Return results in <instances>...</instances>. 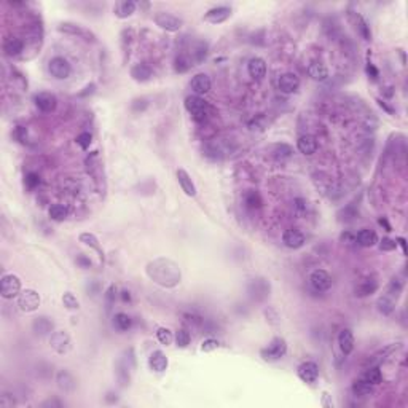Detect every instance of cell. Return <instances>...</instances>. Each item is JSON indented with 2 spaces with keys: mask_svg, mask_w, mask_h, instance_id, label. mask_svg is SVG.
I'll list each match as a JSON object with an SVG mask.
<instances>
[{
  "mask_svg": "<svg viewBox=\"0 0 408 408\" xmlns=\"http://www.w3.org/2000/svg\"><path fill=\"white\" fill-rule=\"evenodd\" d=\"M147 276L161 287H176L180 282V268L169 259H156L147 265Z\"/></svg>",
  "mask_w": 408,
  "mask_h": 408,
  "instance_id": "6da1fadb",
  "label": "cell"
},
{
  "mask_svg": "<svg viewBox=\"0 0 408 408\" xmlns=\"http://www.w3.org/2000/svg\"><path fill=\"white\" fill-rule=\"evenodd\" d=\"M286 353H287L286 340L281 338V337H276V338L271 340V343L268 346L262 349L260 356H262V359L265 362H276V361L282 359V357L286 356Z\"/></svg>",
  "mask_w": 408,
  "mask_h": 408,
  "instance_id": "7a4b0ae2",
  "label": "cell"
},
{
  "mask_svg": "<svg viewBox=\"0 0 408 408\" xmlns=\"http://www.w3.org/2000/svg\"><path fill=\"white\" fill-rule=\"evenodd\" d=\"M185 109L191 113L193 120L198 123H203L207 118L209 112V104H207L201 96H188L185 99Z\"/></svg>",
  "mask_w": 408,
  "mask_h": 408,
  "instance_id": "3957f363",
  "label": "cell"
},
{
  "mask_svg": "<svg viewBox=\"0 0 408 408\" xmlns=\"http://www.w3.org/2000/svg\"><path fill=\"white\" fill-rule=\"evenodd\" d=\"M21 294V279L16 274H5L0 281V295L10 300Z\"/></svg>",
  "mask_w": 408,
  "mask_h": 408,
  "instance_id": "277c9868",
  "label": "cell"
},
{
  "mask_svg": "<svg viewBox=\"0 0 408 408\" xmlns=\"http://www.w3.org/2000/svg\"><path fill=\"white\" fill-rule=\"evenodd\" d=\"M155 24L166 32H177L182 29V26H184V21L171 13L160 11L155 14Z\"/></svg>",
  "mask_w": 408,
  "mask_h": 408,
  "instance_id": "5b68a950",
  "label": "cell"
},
{
  "mask_svg": "<svg viewBox=\"0 0 408 408\" xmlns=\"http://www.w3.org/2000/svg\"><path fill=\"white\" fill-rule=\"evenodd\" d=\"M18 306L22 313H32L40 306V295L34 289H26L21 290L18 295Z\"/></svg>",
  "mask_w": 408,
  "mask_h": 408,
  "instance_id": "8992f818",
  "label": "cell"
},
{
  "mask_svg": "<svg viewBox=\"0 0 408 408\" xmlns=\"http://www.w3.org/2000/svg\"><path fill=\"white\" fill-rule=\"evenodd\" d=\"M48 70H49V73H51V77H54L57 80H65V78H69L72 67H70L67 59H64L62 56H56L48 62Z\"/></svg>",
  "mask_w": 408,
  "mask_h": 408,
  "instance_id": "52a82bcc",
  "label": "cell"
},
{
  "mask_svg": "<svg viewBox=\"0 0 408 408\" xmlns=\"http://www.w3.org/2000/svg\"><path fill=\"white\" fill-rule=\"evenodd\" d=\"M310 284L316 292H326L332 287V278L326 270H314L310 276Z\"/></svg>",
  "mask_w": 408,
  "mask_h": 408,
  "instance_id": "ba28073f",
  "label": "cell"
},
{
  "mask_svg": "<svg viewBox=\"0 0 408 408\" xmlns=\"http://www.w3.org/2000/svg\"><path fill=\"white\" fill-rule=\"evenodd\" d=\"M278 88H279L281 93L292 94V93H295V91L300 88V78L297 77L295 73H292V72L282 73L281 77L278 78Z\"/></svg>",
  "mask_w": 408,
  "mask_h": 408,
  "instance_id": "9c48e42d",
  "label": "cell"
},
{
  "mask_svg": "<svg viewBox=\"0 0 408 408\" xmlns=\"http://www.w3.org/2000/svg\"><path fill=\"white\" fill-rule=\"evenodd\" d=\"M49 345L54 349L57 354H65L70 351L72 343H70V337L65 334V332H54L49 338Z\"/></svg>",
  "mask_w": 408,
  "mask_h": 408,
  "instance_id": "30bf717a",
  "label": "cell"
},
{
  "mask_svg": "<svg viewBox=\"0 0 408 408\" xmlns=\"http://www.w3.org/2000/svg\"><path fill=\"white\" fill-rule=\"evenodd\" d=\"M211 78L206 73H196L190 81V88L195 93V96H204L211 91Z\"/></svg>",
  "mask_w": 408,
  "mask_h": 408,
  "instance_id": "8fae6325",
  "label": "cell"
},
{
  "mask_svg": "<svg viewBox=\"0 0 408 408\" xmlns=\"http://www.w3.org/2000/svg\"><path fill=\"white\" fill-rule=\"evenodd\" d=\"M230 16H231V8L230 6H225V5L214 6L204 14V21L211 22V24H222L227 19H230Z\"/></svg>",
  "mask_w": 408,
  "mask_h": 408,
  "instance_id": "7c38bea8",
  "label": "cell"
},
{
  "mask_svg": "<svg viewBox=\"0 0 408 408\" xmlns=\"http://www.w3.org/2000/svg\"><path fill=\"white\" fill-rule=\"evenodd\" d=\"M59 30L65 32V34H72V35H78L81 38H85L86 41H94L96 35L91 30L85 29L80 24H73V22H62L59 24Z\"/></svg>",
  "mask_w": 408,
  "mask_h": 408,
  "instance_id": "4fadbf2b",
  "label": "cell"
},
{
  "mask_svg": "<svg viewBox=\"0 0 408 408\" xmlns=\"http://www.w3.org/2000/svg\"><path fill=\"white\" fill-rule=\"evenodd\" d=\"M282 243H284V246L289 249H300L305 246L306 238L302 231L290 228V230H286L284 233H282Z\"/></svg>",
  "mask_w": 408,
  "mask_h": 408,
  "instance_id": "5bb4252c",
  "label": "cell"
},
{
  "mask_svg": "<svg viewBox=\"0 0 408 408\" xmlns=\"http://www.w3.org/2000/svg\"><path fill=\"white\" fill-rule=\"evenodd\" d=\"M297 375L303 383H310V385H311V383H314L319 377V367H318V364H316V362H303L298 367Z\"/></svg>",
  "mask_w": 408,
  "mask_h": 408,
  "instance_id": "9a60e30c",
  "label": "cell"
},
{
  "mask_svg": "<svg viewBox=\"0 0 408 408\" xmlns=\"http://www.w3.org/2000/svg\"><path fill=\"white\" fill-rule=\"evenodd\" d=\"M35 105L41 112L51 113L57 107V97L53 93H38L35 96Z\"/></svg>",
  "mask_w": 408,
  "mask_h": 408,
  "instance_id": "2e32d148",
  "label": "cell"
},
{
  "mask_svg": "<svg viewBox=\"0 0 408 408\" xmlns=\"http://www.w3.org/2000/svg\"><path fill=\"white\" fill-rule=\"evenodd\" d=\"M318 139H316L313 134H303L300 136L297 140V148L300 153L303 155H313L318 152Z\"/></svg>",
  "mask_w": 408,
  "mask_h": 408,
  "instance_id": "e0dca14e",
  "label": "cell"
},
{
  "mask_svg": "<svg viewBox=\"0 0 408 408\" xmlns=\"http://www.w3.org/2000/svg\"><path fill=\"white\" fill-rule=\"evenodd\" d=\"M131 77L134 81L145 83L153 77V69L145 62H139L131 67Z\"/></svg>",
  "mask_w": 408,
  "mask_h": 408,
  "instance_id": "ac0fdd59",
  "label": "cell"
},
{
  "mask_svg": "<svg viewBox=\"0 0 408 408\" xmlns=\"http://www.w3.org/2000/svg\"><path fill=\"white\" fill-rule=\"evenodd\" d=\"M247 72L254 80H263V77L266 75V62L262 57L255 56L252 57L247 64Z\"/></svg>",
  "mask_w": 408,
  "mask_h": 408,
  "instance_id": "d6986e66",
  "label": "cell"
},
{
  "mask_svg": "<svg viewBox=\"0 0 408 408\" xmlns=\"http://www.w3.org/2000/svg\"><path fill=\"white\" fill-rule=\"evenodd\" d=\"M338 346L341 353L345 356H349L354 351V335L349 329H343L338 335Z\"/></svg>",
  "mask_w": 408,
  "mask_h": 408,
  "instance_id": "ffe728a7",
  "label": "cell"
},
{
  "mask_svg": "<svg viewBox=\"0 0 408 408\" xmlns=\"http://www.w3.org/2000/svg\"><path fill=\"white\" fill-rule=\"evenodd\" d=\"M168 357L164 356L163 351H153L148 357V367L156 373H163L168 369Z\"/></svg>",
  "mask_w": 408,
  "mask_h": 408,
  "instance_id": "44dd1931",
  "label": "cell"
},
{
  "mask_svg": "<svg viewBox=\"0 0 408 408\" xmlns=\"http://www.w3.org/2000/svg\"><path fill=\"white\" fill-rule=\"evenodd\" d=\"M177 180H179V185L182 188V191L187 195V196H196V187L193 184V180H191L190 174L185 171V169H179L177 171Z\"/></svg>",
  "mask_w": 408,
  "mask_h": 408,
  "instance_id": "7402d4cb",
  "label": "cell"
},
{
  "mask_svg": "<svg viewBox=\"0 0 408 408\" xmlns=\"http://www.w3.org/2000/svg\"><path fill=\"white\" fill-rule=\"evenodd\" d=\"M356 241H357V244L362 246V247H373V246H377V243H378V236L373 230L364 228L356 235Z\"/></svg>",
  "mask_w": 408,
  "mask_h": 408,
  "instance_id": "603a6c76",
  "label": "cell"
},
{
  "mask_svg": "<svg viewBox=\"0 0 408 408\" xmlns=\"http://www.w3.org/2000/svg\"><path fill=\"white\" fill-rule=\"evenodd\" d=\"M32 329H34L37 335L43 337V335L51 334L54 329V324H53V321L45 318V316H40V318H35L34 322H32Z\"/></svg>",
  "mask_w": 408,
  "mask_h": 408,
  "instance_id": "cb8c5ba5",
  "label": "cell"
},
{
  "mask_svg": "<svg viewBox=\"0 0 408 408\" xmlns=\"http://www.w3.org/2000/svg\"><path fill=\"white\" fill-rule=\"evenodd\" d=\"M56 383H57V386H59V389L64 391V393H73L75 388H77V381H75V378L69 372H59V373H57Z\"/></svg>",
  "mask_w": 408,
  "mask_h": 408,
  "instance_id": "d4e9b609",
  "label": "cell"
},
{
  "mask_svg": "<svg viewBox=\"0 0 408 408\" xmlns=\"http://www.w3.org/2000/svg\"><path fill=\"white\" fill-rule=\"evenodd\" d=\"M134 11H136V2H132V0H123V2H118L115 5V16L120 19L129 18Z\"/></svg>",
  "mask_w": 408,
  "mask_h": 408,
  "instance_id": "484cf974",
  "label": "cell"
},
{
  "mask_svg": "<svg viewBox=\"0 0 408 408\" xmlns=\"http://www.w3.org/2000/svg\"><path fill=\"white\" fill-rule=\"evenodd\" d=\"M308 73H310V77L316 81H324L329 78V69L327 65L322 62H311L310 67H308Z\"/></svg>",
  "mask_w": 408,
  "mask_h": 408,
  "instance_id": "4316f807",
  "label": "cell"
},
{
  "mask_svg": "<svg viewBox=\"0 0 408 408\" xmlns=\"http://www.w3.org/2000/svg\"><path fill=\"white\" fill-rule=\"evenodd\" d=\"M24 48L22 40L18 37H8L3 41V51L6 56H18Z\"/></svg>",
  "mask_w": 408,
  "mask_h": 408,
  "instance_id": "83f0119b",
  "label": "cell"
},
{
  "mask_svg": "<svg viewBox=\"0 0 408 408\" xmlns=\"http://www.w3.org/2000/svg\"><path fill=\"white\" fill-rule=\"evenodd\" d=\"M377 289H378V282L377 281H375V279H365V281H362L361 284L356 287V290H354L356 294L354 295L359 297V298L369 297V295L377 292Z\"/></svg>",
  "mask_w": 408,
  "mask_h": 408,
  "instance_id": "f1b7e54d",
  "label": "cell"
},
{
  "mask_svg": "<svg viewBox=\"0 0 408 408\" xmlns=\"http://www.w3.org/2000/svg\"><path fill=\"white\" fill-rule=\"evenodd\" d=\"M78 239H80V243H83L85 246L93 247L94 251L99 254V259L104 262V252L101 249V244H99V239L93 235V233H81V235L78 236Z\"/></svg>",
  "mask_w": 408,
  "mask_h": 408,
  "instance_id": "f546056e",
  "label": "cell"
},
{
  "mask_svg": "<svg viewBox=\"0 0 408 408\" xmlns=\"http://www.w3.org/2000/svg\"><path fill=\"white\" fill-rule=\"evenodd\" d=\"M353 394L356 397H369L373 394V385L367 383L365 380H357L353 383Z\"/></svg>",
  "mask_w": 408,
  "mask_h": 408,
  "instance_id": "4dcf8cb0",
  "label": "cell"
},
{
  "mask_svg": "<svg viewBox=\"0 0 408 408\" xmlns=\"http://www.w3.org/2000/svg\"><path fill=\"white\" fill-rule=\"evenodd\" d=\"M294 155V148L290 147L289 144H276L273 147V156L276 158V160H287Z\"/></svg>",
  "mask_w": 408,
  "mask_h": 408,
  "instance_id": "1f68e13d",
  "label": "cell"
},
{
  "mask_svg": "<svg viewBox=\"0 0 408 408\" xmlns=\"http://www.w3.org/2000/svg\"><path fill=\"white\" fill-rule=\"evenodd\" d=\"M113 326L118 330H121V332H126V330L131 329L132 321H131V318L126 313H116L115 318H113Z\"/></svg>",
  "mask_w": 408,
  "mask_h": 408,
  "instance_id": "d6a6232c",
  "label": "cell"
},
{
  "mask_svg": "<svg viewBox=\"0 0 408 408\" xmlns=\"http://www.w3.org/2000/svg\"><path fill=\"white\" fill-rule=\"evenodd\" d=\"M49 217H51L53 220L56 222H62L67 219V215H69V211H67V207L62 206V204H53L51 207H49Z\"/></svg>",
  "mask_w": 408,
  "mask_h": 408,
  "instance_id": "836d02e7",
  "label": "cell"
},
{
  "mask_svg": "<svg viewBox=\"0 0 408 408\" xmlns=\"http://www.w3.org/2000/svg\"><path fill=\"white\" fill-rule=\"evenodd\" d=\"M354 19H356V27L359 30V34L364 37V40H372V32H370V26L367 24L361 14H354Z\"/></svg>",
  "mask_w": 408,
  "mask_h": 408,
  "instance_id": "e575fe53",
  "label": "cell"
},
{
  "mask_svg": "<svg viewBox=\"0 0 408 408\" xmlns=\"http://www.w3.org/2000/svg\"><path fill=\"white\" fill-rule=\"evenodd\" d=\"M362 380H365V381L370 383V385H373V386H377V385H380L381 380H383L381 370L378 367H370V369L365 370Z\"/></svg>",
  "mask_w": 408,
  "mask_h": 408,
  "instance_id": "d590c367",
  "label": "cell"
},
{
  "mask_svg": "<svg viewBox=\"0 0 408 408\" xmlns=\"http://www.w3.org/2000/svg\"><path fill=\"white\" fill-rule=\"evenodd\" d=\"M394 300L393 298H389V297H381L378 302H377V308H378V311L381 314H385V316H389L391 313L394 311Z\"/></svg>",
  "mask_w": 408,
  "mask_h": 408,
  "instance_id": "8d00e7d4",
  "label": "cell"
},
{
  "mask_svg": "<svg viewBox=\"0 0 408 408\" xmlns=\"http://www.w3.org/2000/svg\"><path fill=\"white\" fill-rule=\"evenodd\" d=\"M174 340H176V345L179 348H187L190 345V341H191V335H190V332L187 329H179L176 332V335H174Z\"/></svg>",
  "mask_w": 408,
  "mask_h": 408,
  "instance_id": "74e56055",
  "label": "cell"
},
{
  "mask_svg": "<svg viewBox=\"0 0 408 408\" xmlns=\"http://www.w3.org/2000/svg\"><path fill=\"white\" fill-rule=\"evenodd\" d=\"M156 338L158 341H160L161 345L164 346H169L172 341H174V335H172V332L169 329H166V327H160L156 330Z\"/></svg>",
  "mask_w": 408,
  "mask_h": 408,
  "instance_id": "f35d334b",
  "label": "cell"
},
{
  "mask_svg": "<svg viewBox=\"0 0 408 408\" xmlns=\"http://www.w3.org/2000/svg\"><path fill=\"white\" fill-rule=\"evenodd\" d=\"M246 204L251 207V209H259V207H262L263 201L257 191H249L246 195Z\"/></svg>",
  "mask_w": 408,
  "mask_h": 408,
  "instance_id": "ab89813d",
  "label": "cell"
},
{
  "mask_svg": "<svg viewBox=\"0 0 408 408\" xmlns=\"http://www.w3.org/2000/svg\"><path fill=\"white\" fill-rule=\"evenodd\" d=\"M62 305L67 308V310H78V308H80L77 297H75L73 294H70V292H65L62 295Z\"/></svg>",
  "mask_w": 408,
  "mask_h": 408,
  "instance_id": "60d3db41",
  "label": "cell"
},
{
  "mask_svg": "<svg viewBox=\"0 0 408 408\" xmlns=\"http://www.w3.org/2000/svg\"><path fill=\"white\" fill-rule=\"evenodd\" d=\"M191 65L193 64H190V59H187L185 56H179V57H176V61H174V69H176V72H179V73L187 72Z\"/></svg>",
  "mask_w": 408,
  "mask_h": 408,
  "instance_id": "b9f144b4",
  "label": "cell"
},
{
  "mask_svg": "<svg viewBox=\"0 0 408 408\" xmlns=\"http://www.w3.org/2000/svg\"><path fill=\"white\" fill-rule=\"evenodd\" d=\"M220 343L217 340H214V338H207L203 341V345H201V351L203 353H212L215 351V349H219Z\"/></svg>",
  "mask_w": 408,
  "mask_h": 408,
  "instance_id": "7bdbcfd3",
  "label": "cell"
},
{
  "mask_svg": "<svg viewBox=\"0 0 408 408\" xmlns=\"http://www.w3.org/2000/svg\"><path fill=\"white\" fill-rule=\"evenodd\" d=\"M380 249L383 252H391V251H396L397 249V243L394 239H391V238H383L380 241Z\"/></svg>",
  "mask_w": 408,
  "mask_h": 408,
  "instance_id": "ee69618b",
  "label": "cell"
},
{
  "mask_svg": "<svg viewBox=\"0 0 408 408\" xmlns=\"http://www.w3.org/2000/svg\"><path fill=\"white\" fill-rule=\"evenodd\" d=\"M91 140H93V136H91L89 132H81V134L77 136V144H78L83 150L89 148Z\"/></svg>",
  "mask_w": 408,
  "mask_h": 408,
  "instance_id": "f6af8a7d",
  "label": "cell"
},
{
  "mask_svg": "<svg viewBox=\"0 0 408 408\" xmlns=\"http://www.w3.org/2000/svg\"><path fill=\"white\" fill-rule=\"evenodd\" d=\"M26 185H27V188H35V187H38L40 185V176L37 172H29L27 176H26Z\"/></svg>",
  "mask_w": 408,
  "mask_h": 408,
  "instance_id": "bcb514c9",
  "label": "cell"
},
{
  "mask_svg": "<svg viewBox=\"0 0 408 408\" xmlns=\"http://www.w3.org/2000/svg\"><path fill=\"white\" fill-rule=\"evenodd\" d=\"M401 292H402V282L399 279H393V281H391V284H389V294L396 295V298H397Z\"/></svg>",
  "mask_w": 408,
  "mask_h": 408,
  "instance_id": "7dc6e473",
  "label": "cell"
},
{
  "mask_svg": "<svg viewBox=\"0 0 408 408\" xmlns=\"http://www.w3.org/2000/svg\"><path fill=\"white\" fill-rule=\"evenodd\" d=\"M14 137L19 140V142L22 144H26L27 142V129L26 128H22V126H18L14 131Z\"/></svg>",
  "mask_w": 408,
  "mask_h": 408,
  "instance_id": "c3c4849f",
  "label": "cell"
},
{
  "mask_svg": "<svg viewBox=\"0 0 408 408\" xmlns=\"http://www.w3.org/2000/svg\"><path fill=\"white\" fill-rule=\"evenodd\" d=\"M294 207L297 212H305L306 211V201L303 198H297L294 199Z\"/></svg>",
  "mask_w": 408,
  "mask_h": 408,
  "instance_id": "681fc988",
  "label": "cell"
},
{
  "mask_svg": "<svg viewBox=\"0 0 408 408\" xmlns=\"http://www.w3.org/2000/svg\"><path fill=\"white\" fill-rule=\"evenodd\" d=\"M341 243H343V244H348V246H351L353 243H357V241H356V236H354V235H351L349 231H346V233H343V235H341Z\"/></svg>",
  "mask_w": 408,
  "mask_h": 408,
  "instance_id": "f907efd6",
  "label": "cell"
},
{
  "mask_svg": "<svg viewBox=\"0 0 408 408\" xmlns=\"http://www.w3.org/2000/svg\"><path fill=\"white\" fill-rule=\"evenodd\" d=\"M13 405H14V401H13V399L10 401V396H8V394H3L2 399H0V407H2V408H11Z\"/></svg>",
  "mask_w": 408,
  "mask_h": 408,
  "instance_id": "816d5d0a",
  "label": "cell"
},
{
  "mask_svg": "<svg viewBox=\"0 0 408 408\" xmlns=\"http://www.w3.org/2000/svg\"><path fill=\"white\" fill-rule=\"evenodd\" d=\"M365 70H367V73H369V77H372L373 80H377L378 78V75H380V72H378V69L375 67V65L372 64V62H369L367 64V67H365Z\"/></svg>",
  "mask_w": 408,
  "mask_h": 408,
  "instance_id": "f5cc1de1",
  "label": "cell"
},
{
  "mask_svg": "<svg viewBox=\"0 0 408 408\" xmlns=\"http://www.w3.org/2000/svg\"><path fill=\"white\" fill-rule=\"evenodd\" d=\"M115 292H116V287L115 286H110L109 287V290H107V295H105V298H107V308H110V305H112V302H113V298H115Z\"/></svg>",
  "mask_w": 408,
  "mask_h": 408,
  "instance_id": "db71d44e",
  "label": "cell"
},
{
  "mask_svg": "<svg viewBox=\"0 0 408 408\" xmlns=\"http://www.w3.org/2000/svg\"><path fill=\"white\" fill-rule=\"evenodd\" d=\"M77 263L80 266H83V268H88V266H91V260H88L85 255H80L78 259H77Z\"/></svg>",
  "mask_w": 408,
  "mask_h": 408,
  "instance_id": "11a10c76",
  "label": "cell"
},
{
  "mask_svg": "<svg viewBox=\"0 0 408 408\" xmlns=\"http://www.w3.org/2000/svg\"><path fill=\"white\" fill-rule=\"evenodd\" d=\"M41 407H62V404L59 402V401H46V402H43L41 404Z\"/></svg>",
  "mask_w": 408,
  "mask_h": 408,
  "instance_id": "9f6ffc18",
  "label": "cell"
},
{
  "mask_svg": "<svg viewBox=\"0 0 408 408\" xmlns=\"http://www.w3.org/2000/svg\"><path fill=\"white\" fill-rule=\"evenodd\" d=\"M397 246H401L402 247V251H404V254H407V244H405V239L404 238H397Z\"/></svg>",
  "mask_w": 408,
  "mask_h": 408,
  "instance_id": "6f0895ef",
  "label": "cell"
},
{
  "mask_svg": "<svg viewBox=\"0 0 408 408\" xmlns=\"http://www.w3.org/2000/svg\"><path fill=\"white\" fill-rule=\"evenodd\" d=\"M121 298H123V302H129V300H131L129 292H126V290H123V292H121Z\"/></svg>",
  "mask_w": 408,
  "mask_h": 408,
  "instance_id": "680465c9",
  "label": "cell"
},
{
  "mask_svg": "<svg viewBox=\"0 0 408 408\" xmlns=\"http://www.w3.org/2000/svg\"><path fill=\"white\" fill-rule=\"evenodd\" d=\"M380 225H381V227L385 225V227H386V231H391V227H389V223L386 222V219H380Z\"/></svg>",
  "mask_w": 408,
  "mask_h": 408,
  "instance_id": "91938a15",
  "label": "cell"
}]
</instances>
